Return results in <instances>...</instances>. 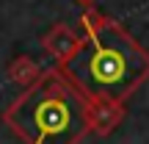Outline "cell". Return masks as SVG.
I'll use <instances>...</instances> for the list:
<instances>
[{"instance_id": "6da1fadb", "label": "cell", "mask_w": 149, "mask_h": 144, "mask_svg": "<svg viewBox=\"0 0 149 144\" xmlns=\"http://www.w3.org/2000/svg\"><path fill=\"white\" fill-rule=\"evenodd\" d=\"M146 67V58L138 53V47H133L130 39L111 31H97L88 47L74 55L69 70L77 75V80H83L88 91L116 97L127 91Z\"/></svg>"}, {"instance_id": "7a4b0ae2", "label": "cell", "mask_w": 149, "mask_h": 144, "mask_svg": "<svg viewBox=\"0 0 149 144\" xmlns=\"http://www.w3.org/2000/svg\"><path fill=\"white\" fill-rule=\"evenodd\" d=\"M17 122L33 144H66L77 130V111L64 91L50 86L19 108Z\"/></svg>"}]
</instances>
